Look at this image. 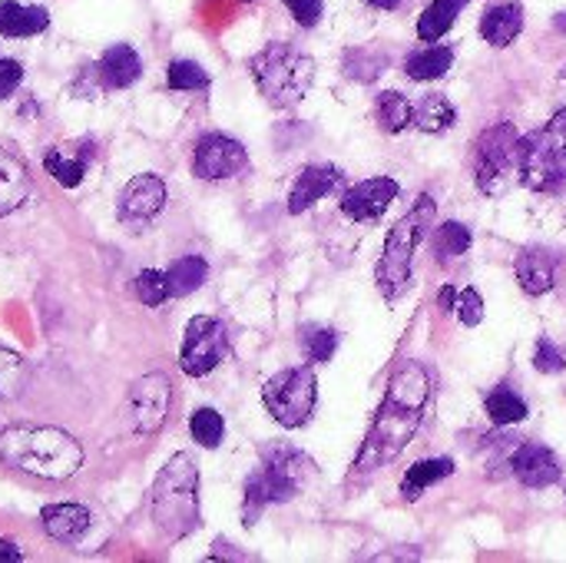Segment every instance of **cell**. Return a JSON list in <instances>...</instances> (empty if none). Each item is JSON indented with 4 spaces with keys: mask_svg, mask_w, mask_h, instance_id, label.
<instances>
[{
    "mask_svg": "<svg viewBox=\"0 0 566 563\" xmlns=\"http://www.w3.org/2000/svg\"><path fill=\"white\" fill-rule=\"evenodd\" d=\"M431 398H434L431 372L421 362H401L385 388L381 408L368 428L365 448H361L348 481L361 484L371 475H378L381 468H388L391 461H398L405 455V448L411 445V438L418 435V428L431 408Z\"/></svg>",
    "mask_w": 566,
    "mask_h": 563,
    "instance_id": "obj_1",
    "label": "cell"
},
{
    "mask_svg": "<svg viewBox=\"0 0 566 563\" xmlns=\"http://www.w3.org/2000/svg\"><path fill=\"white\" fill-rule=\"evenodd\" d=\"M0 461L13 471L43 481H66L83 465V448L73 435L46 425H13L0 431Z\"/></svg>",
    "mask_w": 566,
    "mask_h": 563,
    "instance_id": "obj_2",
    "label": "cell"
},
{
    "mask_svg": "<svg viewBox=\"0 0 566 563\" xmlns=\"http://www.w3.org/2000/svg\"><path fill=\"white\" fill-rule=\"evenodd\" d=\"M312 478H315V461L305 451L292 445L262 448V465L245 481V501H242L245 528H252L269 504H289L292 498H298Z\"/></svg>",
    "mask_w": 566,
    "mask_h": 563,
    "instance_id": "obj_3",
    "label": "cell"
},
{
    "mask_svg": "<svg viewBox=\"0 0 566 563\" xmlns=\"http://www.w3.org/2000/svg\"><path fill=\"white\" fill-rule=\"evenodd\" d=\"M149 514L169 541H182L199 531V471L189 455H172L156 475L149 491Z\"/></svg>",
    "mask_w": 566,
    "mask_h": 563,
    "instance_id": "obj_4",
    "label": "cell"
},
{
    "mask_svg": "<svg viewBox=\"0 0 566 563\" xmlns=\"http://www.w3.org/2000/svg\"><path fill=\"white\" fill-rule=\"evenodd\" d=\"M434 209L438 206H434L431 196H418V202L388 232L385 249H381V259L375 265V285L385 295V302H398L411 289L415 252H418L421 239L428 236V229L434 222Z\"/></svg>",
    "mask_w": 566,
    "mask_h": 563,
    "instance_id": "obj_5",
    "label": "cell"
},
{
    "mask_svg": "<svg viewBox=\"0 0 566 563\" xmlns=\"http://www.w3.org/2000/svg\"><path fill=\"white\" fill-rule=\"evenodd\" d=\"M517 176L531 192L566 202V110H557L541 129L521 136Z\"/></svg>",
    "mask_w": 566,
    "mask_h": 563,
    "instance_id": "obj_6",
    "label": "cell"
},
{
    "mask_svg": "<svg viewBox=\"0 0 566 563\" xmlns=\"http://www.w3.org/2000/svg\"><path fill=\"white\" fill-rule=\"evenodd\" d=\"M249 73L275 110H289L308 96L315 83V60L292 43H269L249 60Z\"/></svg>",
    "mask_w": 566,
    "mask_h": 563,
    "instance_id": "obj_7",
    "label": "cell"
},
{
    "mask_svg": "<svg viewBox=\"0 0 566 563\" xmlns=\"http://www.w3.org/2000/svg\"><path fill=\"white\" fill-rule=\"evenodd\" d=\"M521 133L514 123H494L474 143V183L484 196H504L517 173Z\"/></svg>",
    "mask_w": 566,
    "mask_h": 563,
    "instance_id": "obj_8",
    "label": "cell"
},
{
    "mask_svg": "<svg viewBox=\"0 0 566 563\" xmlns=\"http://www.w3.org/2000/svg\"><path fill=\"white\" fill-rule=\"evenodd\" d=\"M262 402L282 428H289V431L302 428V425H308V418L315 411L318 382H315L312 368H285L265 382Z\"/></svg>",
    "mask_w": 566,
    "mask_h": 563,
    "instance_id": "obj_9",
    "label": "cell"
},
{
    "mask_svg": "<svg viewBox=\"0 0 566 563\" xmlns=\"http://www.w3.org/2000/svg\"><path fill=\"white\" fill-rule=\"evenodd\" d=\"M169 402H172V382L163 372H149L143 378H136L123 398V421L133 435L149 438L166 425L169 415Z\"/></svg>",
    "mask_w": 566,
    "mask_h": 563,
    "instance_id": "obj_10",
    "label": "cell"
},
{
    "mask_svg": "<svg viewBox=\"0 0 566 563\" xmlns=\"http://www.w3.org/2000/svg\"><path fill=\"white\" fill-rule=\"evenodd\" d=\"M226 355H229L226 325L209 319V315H196L186 325V335H182V345H179V368L189 378H202V375L216 372Z\"/></svg>",
    "mask_w": 566,
    "mask_h": 563,
    "instance_id": "obj_11",
    "label": "cell"
},
{
    "mask_svg": "<svg viewBox=\"0 0 566 563\" xmlns=\"http://www.w3.org/2000/svg\"><path fill=\"white\" fill-rule=\"evenodd\" d=\"M166 206V183L156 176V173H139L136 179H129L123 189H119V199H116V219L133 229V232H143Z\"/></svg>",
    "mask_w": 566,
    "mask_h": 563,
    "instance_id": "obj_12",
    "label": "cell"
},
{
    "mask_svg": "<svg viewBox=\"0 0 566 563\" xmlns=\"http://www.w3.org/2000/svg\"><path fill=\"white\" fill-rule=\"evenodd\" d=\"M249 169V153L226 133H206L192 149V173L199 179H232Z\"/></svg>",
    "mask_w": 566,
    "mask_h": 563,
    "instance_id": "obj_13",
    "label": "cell"
},
{
    "mask_svg": "<svg viewBox=\"0 0 566 563\" xmlns=\"http://www.w3.org/2000/svg\"><path fill=\"white\" fill-rule=\"evenodd\" d=\"M507 468L514 471V478L524 484V488H534V491H544L551 484L560 481L564 468L557 461V455L541 445V441H521L511 448V458H507Z\"/></svg>",
    "mask_w": 566,
    "mask_h": 563,
    "instance_id": "obj_14",
    "label": "cell"
},
{
    "mask_svg": "<svg viewBox=\"0 0 566 563\" xmlns=\"http://www.w3.org/2000/svg\"><path fill=\"white\" fill-rule=\"evenodd\" d=\"M401 186L391 176H375V179H361L355 183L345 196H342V212L352 222H375L385 216V209L398 199Z\"/></svg>",
    "mask_w": 566,
    "mask_h": 563,
    "instance_id": "obj_15",
    "label": "cell"
},
{
    "mask_svg": "<svg viewBox=\"0 0 566 563\" xmlns=\"http://www.w3.org/2000/svg\"><path fill=\"white\" fill-rule=\"evenodd\" d=\"M345 183V173L332 163H312L298 173L292 192H289V212L292 216H302L308 212L315 202H322L325 196H332L338 186Z\"/></svg>",
    "mask_w": 566,
    "mask_h": 563,
    "instance_id": "obj_16",
    "label": "cell"
},
{
    "mask_svg": "<svg viewBox=\"0 0 566 563\" xmlns=\"http://www.w3.org/2000/svg\"><path fill=\"white\" fill-rule=\"evenodd\" d=\"M30 189L33 183H30V169L23 166V159L0 149V219L17 212L30 199Z\"/></svg>",
    "mask_w": 566,
    "mask_h": 563,
    "instance_id": "obj_17",
    "label": "cell"
},
{
    "mask_svg": "<svg viewBox=\"0 0 566 563\" xmlns=\"http://www.w3.org/2000/svg\"><path fill=\"white\" fill-rule=\"evenodd\" d=\"M139 73H143V60L129 43L109 46L99 60V83L106 90H126L139 80Z\"/></svg>",
    "mask_w": 566,
    "mask_h": 563,
    "instance_id": "obj_18",
    "label": "cell"
},
{
    "mask_svg": "<svg viewBox=\"0 0 566 563\" xmlns=\"http://www.w3.org/2000/svg\"><path fill=\"white\" fill-rule=\"evenodd\" d=\"M521 30H524V7L517 0L514 3H497L481 17V37L497 50L511 46L521 37Z\"/></svg>",
    "mask_w": 566,
    "mask_h": 563,
    "instance_id": "obj_19",
    "label": "cell"
},
{
    "mask_svg": "<svg viewBox=\"0 0 566 563\" xmlns=\"http://www.w3.org/2000/svg\"><path fill=\"white\" fill-rule=\"evenodd\" d=\"M46 534L60 544H76L90 531V511L80 504H50L40 511Z\"/></svg>",
    "mask_w": 566,
    "mask_h": 563,
    "instance_id": "obj_20",
    "label": "cell"
},
{
    "mask_svg": "<svg viewBox=\"0 0 566 563\" xmlns=\"http://www.w3.org/2000/svg\"><path fill=\"white\" fill-rule=\"evenodd\" d=\"M514 275L527 295H547L554 289V259L544 249H524L514 259Z\"/></svg>",
    "mask_w": 566,
    "mask_h": 563,
    "instance_id": "obj_21",
    "label": "cell"
},
{
    "mask_svg": "<svg viewBox=\"0 0 566 563\" xmlns=\"http://www.w3.org/2000/svg\"><path fill=\"white\" fill-rule=\"evenodd\" d=\"M50 27L43 7H23L17 0H0V33L3 37H36Z\"/></svg>",
    "mask_w": 566,
    "mask_h": 563,
    "instance_id": "obj_22",
    "label": "cell"
},
{
    "mask_svg": "<svg viewBox=\"0 0 566 563\" xmlns=\"http://www.w3.org/2000/svg\"><path fill=\"white\" fill-rule=\"evenodd\" d=\"M454 475V461L451 458H428V461H418L408 468L405 481H401V498L405 501H418L431 484L444 481Z\"/></svg>",
    "mask_w": 566,
    "mask_h": 563,
    "instance_id": "obj_23",
    "label": "cell"
},
{
    "mask_svg": "<svg viewBox=\"0 0 566 563\" xmlns=\"http://www.w3.org/2000/svg\"><path fill=\"white\" fill-rule=\"evenodd\" d=\"M468 3H471V0H431V3L424 7L421 20H418V37H421L424 43L441 40V37L454 27V20L461 17V10H464Z\"/></svg>",
    "mask_w": 566,
    "mask_h": 563,
    "instance_id": "obj_24",
    "label": "cell"
},
{
    "mask_svg": "<svg viewBox=\"0 0 566 563\" xmlns=\"http://www.w3.org/2000/svg\"><path fill=\"white\" fill-rule=\"evenodd\" d=\"M375 119L385 133H405L408 126H415V106L405 93L385 90L375 100Z\"/></svg>",
    "mask_w": 566,
    "mask_h": 563,
    "instance_id": "obj_25",
    "label": "cell"
},
{
    "mask_svg": "<svg viewBox=\"0 0 566 563\" xmlns=\"http://www.w3.org/2000/svg\"><path fill=\"white\" fill-rule=\"evenodd\" d=\"M209 275V265L202 256H182L166 269V282H169V299H186L196 289H202Z\"/></svg>",
    "mask_w": 566,
    "mask_h": 563,
    "instance_id": "obj_26",
    "label": "cell"
},
{
    "mask_svg": "<svg viewBox=\"0 0 566 563\" xmlns=\"http://www.w3.org/2000/svg\"><path fill=\"white\" fill-rule=\"evenodd\" d=\"M451 66H454V50L451 46H424V50H415L405 60V73L411 80H418V83L441 80Z\"/></svg>",
    "mask_w": 566,
    "mask_h": 563,
    "instance_id": "obj_27",
    "label": "cell"
},
{
    "mask_svg": "<svg viewBox=\"0 0 566 563\" xmlns=\"http://www.w3.org/2000/svg\"><path fill=\"white\" fill-rule=\"evenodd\" d=\"M458 123V110L444 93H428L418 106H415V126L421 133H444Z\"/></svg>",
    "mask_w": 566,
    "mask_h": 563,
    "instance_id": "obj_28",
    "label": "cell"
},
{
    "mask_svg": "<svg viewBox=\"0 0 566 563\" xmlns=\"http://www.w3.org/2000/svg\"><path fill=\"white\" fill-rule=\"evenodd\" d=\"M388 53H381V50H375V46H355V50H345V60H342V66H345V76L348 80H358V83H371V80H378L385 70H388Z\"/></svg>",
    "mask_w": 566,
    "mask_h": 563,
    "instance_id": "obj_29",
    "label": "cell"
},
{
    "mask_svg": "<svg viewBox=\"0 0 566 563\" xmlns=\"http://www.w3.org/2000/svg\"><path fill=\"white\" fill-rule=\"evenodd\" d=\"M484 405H488V415H491V421H494L497 428L521 425V421H527V415H531L527 405H524V398L514 395L511 388H494V392H488Z\"/></svg>",
    "mask_w": 566,
    "mask_h": 563,
    "instance_id": "obj_30",
    "label": "cell"
},
{
    "mask_svg": "<svg viewBox=\"0 0 566 563\" xmlns=\"http://www.w3.org/2000/svg\"><path fill=\"white\" fill-rule=\"evenodd\" d=\"M27 378H30L27 362L17 352H10V348L0 345V402L17 398L27 388Z\"/></svg>",
    "mask_w": 566,
    "mask_h": 563,
    "instance_id": "obj_31",
    "label": "cell"
},
{
    "mask_svg": "<svg viewBox=\"0 0 566 563\" xmlns=\"http://www.w3.org/2000/svg\"><path fill=\"white\" fill-rule=\"evenodd\" d=\"M471 249V229L464 222H444L434 232V252L441 262H451L458 256H464Z\"/></svg>",
    "mask_w": 566,
    "mask_h": 563,
    "instance_id": "obj_32",
    "label": "cell"
},
{
    "mask_svg": "<svg viewBox=\"0 0 566 563\" xmlns=\"http://www.w3.org/2000/svg\"><path fill=\"white\" fill-rule=\"evenodd\" d=\"M189 431L192 438L202 445V448H219L222 438H226V421L216 408H199L192 418H189Z\"/></svg>",
    "mask_w": 566,
    "mask_h": 563,
    "instance_id": "obj_33",
    "label": "cell"
},
{
    "mask_svg": "<svg viewBox=\"0 0 566 563\" xmlns=\"http://www.w3.org/2000/svg\"><path fill=\"white\" fill-rule=\"evenodd\" d=\"M302 345H305V355L312 365H325V362H332V355L338 348V335H335V329L308 325L302 335Z\"/></svg>",
    "mask_w": 566,
    "mask_h": 563,
    "instance_id": "obj_34",
    "label": "cell"
},
{
    "mask_svg": "<svg viewBox=\"0 0 566 563\" xmlns=\"http://www.w3.org/2000/svg\"><path fill=\"white\" fill-rule=\"evenodd\" d=\"M169 90H209V73L192 60H172L166 70Z\"/></svg>",
    "mask_w": 566,
    "mask_h": 563,
    "instance_id": "obj_35",
    "label": "cell"
},
{
    "mask_svg": "<svg viewBox=\"0 0 566 563\" xmlns=\"http://www.w3.org/2000/svg\"><path fill=\"white\" fill-rule=\"evenodd\" d=\"M43 166H46V173H50L60 186H66V189L80 186V183H83V173H86V163H83V159H66L60 149H50V153L43 156Z\"/></svg>",
    "mask_w": 566,
    "mask_h": 563,
    "instance_id": "obj_36",
    "label": "cell"
},
{
    "mask_svg": "<svg viewBox=\"0 0 566 563\" xmlns=\"http://www.w3.org/2000/svg\"><path fill=\"white\" fill-rule=\"evenodd\" d=\"M136 295H139V302H143V305L159 309V305L169 299L166 272H159V269H143V272L136 275Z\"/></svg>",
    "mask_w": 566,
    "mask_h": 563,
    "instance_id": "obj_37",
    "label": "cell"
},
{
    "mask_svg": "<svg viewBox=\"0 0 566 563\" xmlns=\"http://www.w3.org/2000/svg\"><path fill=\"white\" fill-rule=\"evenodd\" d=\"M534 368L544 372V375H560L566 368V355L551 338H541L537 348H534Z\"/></svg>",
    "mask_w": 566,
    "mask_h": 563,
    "instance_id": "obj_38",
    "label": "cell"
},
{
    "mask_svg": "<svg viewBox=\"0 0 566 563\" xmlns=\"http://www.w3.org/2000/svg\"><path fill=\"white\" fill-rule=\"evenodd\" d=\"M458 315H461V322L464 325H481V319H484V299H481V292L478 289H464L461 295H458Z\"/></svg>",
    "mask_w": 566,
    "mask_h": 563,
    "instance_id": "obj_39",
    "label": "cell"
},
{
    "mask_svg": "<svg viewBox=\"0 0 566 563\" xmlns=\"http://www.w3.org/2000/svg\"><path fill=\"white\" fill-rule=\"evenodd\" d=\"M285 7L302 27H315L325 13V0H285Z\"/></svg>",
    "mask_w": 566,
    "mask_h": 563,
    "instance_id": "obj_40",
    "label": "cell"
},
{
    "mask_svg": "<svg viewBox=\"0 0 566 563\" xmlns=\"http://www.w3.org/2000/svg\"><path fill=\"white\" fill-rule=\"evenodd\" d=\"M20 83H23V66H20L17 60L3 56V60H0V100L13 96Z\"/></svg>",
    "mask_w": 566,
    "mask_h": 563,
    "instance_id": "obj_41",
    "label": "cell"
},
{
    "mask_svg": "<svg viewBox=\"0 0 566 563\" xmlns=\"http://www.w3.org/2000/svg\"><path fill=\"white\" fill-rule=\"evenodd\" d=\"M438 305H441V312H454L458 309V289L454 285H444L441 295H438Z\"/></svg>",
    "mask_w": 566,
    "mask_h": 563,
    "instance_id": "obj_42",
    "label": "cell"
},
{
    "mask_svg": "<svg viewBox=\"0 0 566 563\" xmlns=\"http://www.w3.org/2000/svg\"><path fill=\"white\" fill-rule=\"evenodd\" d=\"M0 561H23V551H17V544L10 541H0Z\"/></svg>",
    "mask_w": 566,
    "mask_h": 563,
    "instance_id": "obj_43",
    "label": "cell"
},
{
    "mask_svg": "<svg viewBox=\"0 0 566 563\" xmlns=\"http://www.w3.org/2000/svg\"><path fill=\"white\" fill-rule=\"evenodd\" d=\"M365 3H371V7H378V10H395L401 0H365Z\"/></svg>",
    "mask_w": 566,
    "mask_h": 563,
    "instance_id": "obj_44",
    "label": "cell"
},
{
    "mask_svg": "<svg viewBox=\"0 0 566 563\" xmlns=\"http://www.w3.org/2000/svg\"><path fill=\"white\" fill-rule=\"evenodd\" d=\"M554 27H557V30H564V33H566V13H557V17H554Z\"/></svg>",
    "mask_w": 566,
    "mask_h": 563,
    "instance_id": "obj_45",
    "label": "cell"
},
{
    "mask_svg": "<svg viewBox=\"0 0 566 563\" xmlns=\"http://www.w3.org/2000/svg\"><path fill=\"white\" fill-rule=\"evenodd\" d=\"M560 83L566 86V63H564V70H560Z\"/></svg>",
    "mask_w": 566,
    "mask_h": 563,
    "instance_id": "obj_46",
    "label": "cell"
},
{
    "mask_svg": "<svg viewBox=\"0 0 566 563\" xmlns=\"http://www.w3.org/2000/svg\"><path fill=\"white\" fill-rule=\"evenodd\" d=\"M242 3H252V0H242Z\"/></svg>",
    "mask_w": 566,
    "mask_h": 563,
    "instance_id": "obj_47",
    "label": "cell"
}]
</instances>
